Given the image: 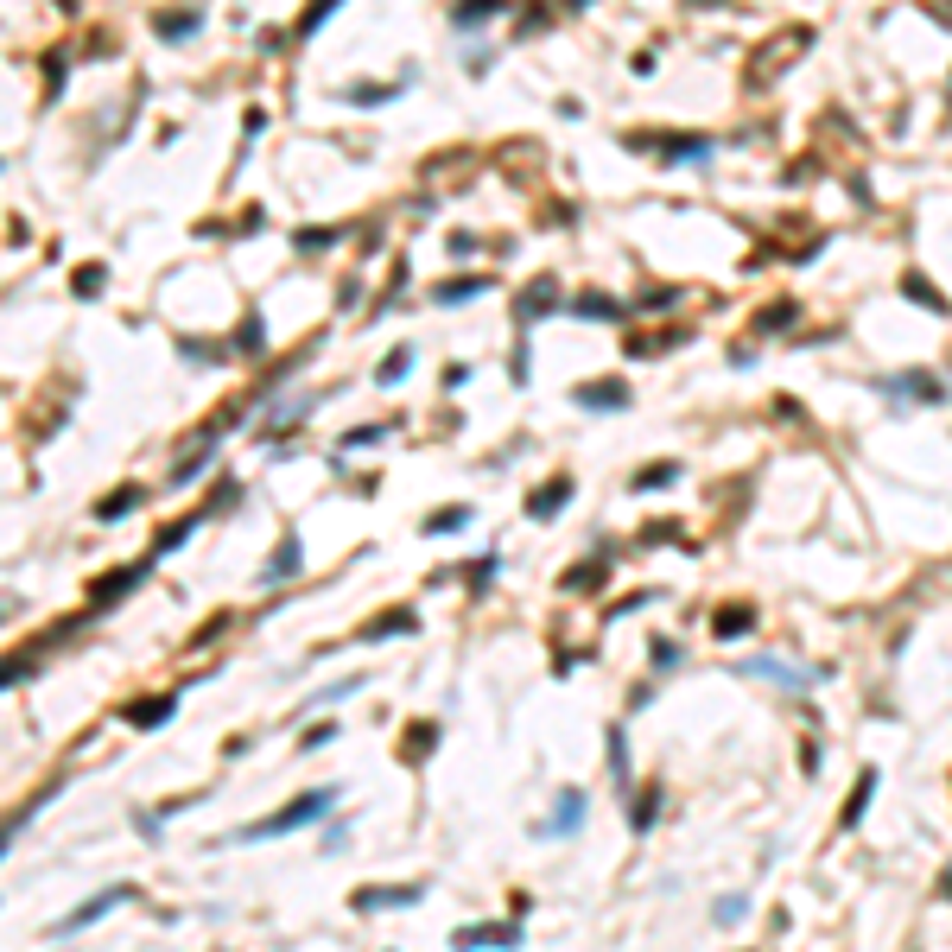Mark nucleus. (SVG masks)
<instances>
[{"mask_svg":"<svg viewBox=\"0 0 952 952\" xmlns=\"http://www.w3.org/2000/svg\"><path fill=\"white\" fill-rule=\"evenodd\" d=\"M331 807V793H311V800H299V807H286V813H273V819H261V825H248L242 839H280V831H293V825H305V819H317Z\"/></svg>","mask_w":952,"mask_h":952,"instance_id":"nucleus-1","label":"nucleus"},{"mask_svg":"<svg viewBox=\"0 0 952 952\" xmlns=\"http://www.w3.org/2000/svg\"><path fill=\"white\" fill-rule=\"evenodd\" d=\"M121 895H128V889H108V895H96V901H83V908H76V915H70V921H64L58 933H76V927H90V921H102V915H108V908H114V901H121Z\"/></svg>","mask_w":952,"mask_h":952,"instance_id":"nucleus-2","label":"nucleus"},{"mask_svg":"<svg viewBox=\"0 0 952 952\" xmlns=\"http://www.w3.org/2000/svg\"><path fill=\"white\" fill-rule=\"evenodd\" d=\"M578 813H584V800H578V793H566V800H559V813H552V831L566 839V831L578 825Z\"/></svg>","mask_w":952,"mask_h":952,"instance_id":"nucleus-3","label":"nucleus"},{"mask_svg":"<svg viewBox=\"0 0 952 952\" xmlns=\"http://www.w3.org/2000/svg\"><path fill=\"white\" fill-rule=\"evenodd\" d=\"M286 566H299V546H280V552H273V566H267V584H280V572H286Z\"/></svg>","mask_w":952,"mask_h":952,"instance_id":"nucleus-4","label":"nucleus"}]
</instances>
